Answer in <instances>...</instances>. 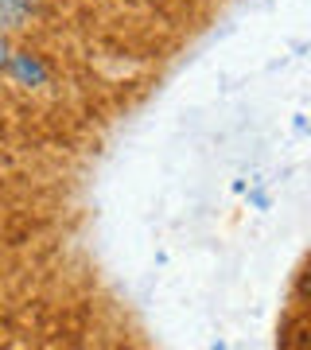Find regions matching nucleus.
<instances>
[{"instance_id": "20e7f679", "label": "nucleus", "mask_w": 311, "mask_h": 350, "mask_svg": "<svg viewBox=\"0 0 311 350\" xmlns=\"http://www.w3.org/2000/svg\"><path fill=\"white\" fill-rule=\"evenodd\" d=\"M249 202H253V206H257V211H265V206H269V199H265L261 191H253V195H249Z\"/></svg>"}, {"instance_id": "f03ea898", "label": "nucleus", "mask_w": 311, "mask_h": 350, "mask_svg": "<svg viewBox=\"0 0 311 350\" xmlns=\"http://www.w3.org/2000/svg\"><path fill=\"white\" fill-rule=\"evenodd\" d=\"M39 16V0H0V27L8 36H20L36 24Z\"/></svg>"}, {"instance_id": "7ed1b4c3", "label": "nucleus", "mask_w": 311, "mask_h": 350, "mask_svg": "<svg viewBox=\"0 0 311 350\" xmlns=\"http://www.w3.org/2000/svg\"><path fill=\"white\" fill-rule=\"evenodd\" d=\"M8 51H12V36L0 27V66H4V59H8Z\"/></svg>"}, {"instance_id": "f257e3e1", "label": "nucleus", "mask_w": 311, "mask_h": 350, "mask_svg": "<svg viewBox=\"0 0 311 350\" xmlns=\"http://www.w3.org/2000/svg\"><path fill=\"white\" fill-rule=\"evenodd\" d=\"M0 75L8 78L16 90H24V94H39V90L51 86V78H55V70H51L47 55L39 47H27V43H12V51H8V59H4V66H0Z\"/></svg>"}]
</instances>
